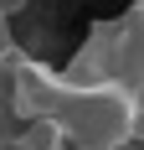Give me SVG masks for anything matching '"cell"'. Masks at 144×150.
<instances>
[{
    "label": "cell",
    "instance_id": "obj_1",
    "mask_svg": "<svg viewBox=\"0 0 144 150\" xmlns=\"http://www.w3.org/2000/svg\"><path fill=\"white\" fill-rule=\"evenodd\" d=\"M72 150H118L139 135V98L124 83H98V88H67L57 109Z\"/></svg>",
    "mask_w": 144,
    "mask_h": 150
},
{
    "label": "cell",
    "instance_id": "obj_2",
    "mask_svg": "<svg viewBox=\"0 0 144 150\" xmlns=\"http://www.w3.org/2000/svg\"><path fill=\"white\" fill-rule=\"evenodd\" d=\"M67 129H62L57 114H41V119H31L26 129H21V140H15V150H67Z\"/></svg>",
    "mask_w": 144,
    "mask_h": 150
},
{
    "label": "cell",
    "instance_id": "obj_3",
    "mask_svg": "<svg viewBox=\"0 0 144 150\" xmlns=\"http://www.w3.org/2000/svg\"><path fill=\"white\" fill-rule=\"evenodd\" d=\"M5 57H21V52L10 47V36H5V16H0V62H5Z\"/></svg>",
    "mask_w": 144,
    "mask_h": 150
}]
</instances>
